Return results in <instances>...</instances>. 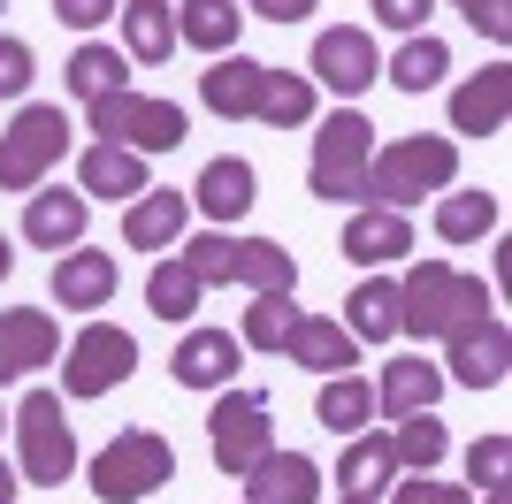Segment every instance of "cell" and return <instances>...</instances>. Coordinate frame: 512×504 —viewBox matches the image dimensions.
I'll list each match as a JSON object with an SVG mask.
<instances>
[{"instance_id":"obj_1","label":"cell","mask_w":512,"mask_h":504,"mask_svg":"<svg viewBox=\"0 0 512 504\" xmlns=\"http://www.w3.org/2000/svg\"><path fill=\"white\" fill-rule=\"evenodd\" d=\"M497 314V291L482 283V275L451 268V260H421V268H406V283H398V336H436L444 344L451 329H467V321Z\"/></svg>"},{"instance_id":"obj_2","label":"cell","mask_w":512,"mask_h":504,"mask_svg":"<svg viewBox=\"0 0 512 504\" xmlns=\"http://www.w3.org/2000/svg\"><path fill=\"white\" fill-rule=\"evenodd\" d=\"M451 184H459V138H444V130L390 138V146H375V161H367V207H390V214L421 207V199H436V191H451Z\"/></svg>"},{"instance_id":"obj_3","label":"cell","mask_w":512,"mask_h":504,"mask_svg":"<svg viewBox=\"0 0 512 504\" xmlns=\"http://www.w3.org/2000/svg\"><path fill=\"white\" fill-rule=\"evenodd\" d=\"M367 161H375V123L367 107H337L314 123V161H306V184L329 207H367Z\"/></svg>"},{"instance_id":"obj_4","label":"cell","mask_w":512,"mask_h":504,"mask_svg":"<svg viewBox=\"0 0 512 504\" xmlns=\"http://www.w3.org/2000/svg\"><path fill=\"white\" fill-rule=\"evenodd\" d=\"M85 130L100 146H123V153H176L192 138V115L176 100H153V92H107V100L85 107Z\"/></svg>"},{"instance_id":"obj_5","label":"cell","mask_w":512,"mask_h":504,"mask_svg":"<svg viewBox=\"0 0 512 504\" xmlns=\"http://www.w3.org/2000/svg\"><path fill=\"white\" fill-rule=\"evenodd\" d=\"M169 474H176V443L161 436V428H123V436H107L100 459L85 466L92 497H107V504L153 497V489H169Z\"/></svg>"},{"instance_id":"obj_6","label":"cell","mask_w":512,"mask_h":504,"mask_svg":"<svg viewBox=\"0 0 512 504\" xmlns=\"http://www.w3.org/2000/svg\"><path fill=\"white\" fill-rule=\"evenodd\" d=\"M69 138H77V130H69V115L54 100H23L16 123L0 130V191H23V199H31V191L62 168Z\"/></svg>"},{"instance_id":"obj_7","label":"cell","mask_w":512,"mask_h":504,"mask_svg":"<svg viewBox=\"0 0 512 504\" xmlns=\"http://www.w3.org/2000/svg\"><path fill=\"white\" fill-rule=\"evenodd\" d=\"M16 474L23 482H39V489H62L69 474H77V436H69V413H62V398L54 390H31V398L16 405Z\"/></svg>"},{"instance_id":"obj_8","label":"cell","mask_w":512,"mask_h":504,"mask_svg":"<svg viewBox=\"0 0 512 504\" xmlns=\"http://www.w3.org/2000/svg\"><path fill=\"white\" fill-rule=\"evenodd\" d=\"M138 375V336L115 321H92L62 344V398H107Z\"/></svg>"},{"instance_id":"obj_9","label":"cell","mask_w":512,"mask_h":504,"mask_svg":"<svg viewBox=\"0 0 512 504\" xmlns=\"http://www.w3.org/2000/svg\"><path fill=\"white\" fill-rule=\"evenodd\" d=\"M207 443H214L222 474H245L260 451H276V405H268V390H214Z\"/></svg>"},{"instance_id":"obj_10","label":"cell","mask_w":512,"mask_h":504,"mask_svg":"<svg viewBox=\"0 0 512 504\" xmlns=\"http://www.w3.org/2000/svg\"><path fill=\"white\" fill-rule=\"evenodd\" d=\"M306 69H314V84H329L344 107H360V92L383 77L375 31H367V23H329V31L314 39V62H306Z\"/></svg>"},{"instance_id":"obj_11","label":"cell","mask_w":512,"mask_h":504,"mask_svg":"<svg viewBox=\"0 0 512 504\" xmlns=\"http://www.w3.org/2000/svg\"><path fill=\"white\" fill-rule=\"evenodd\" d=\"M505 375H512V329L497 314L444 336V382H459V390H505Z\"/></svg>"},{"instance_id":"obj_12","label":"cell","mask_w":512,"mask_h":504,"mask_svg":"<svg viewBox=\"0 0 512 504\" xmlns=\"http://www.w3.org/2000/svg\"><path fill=\"white\" fill-rule=\"evenodd\" d=\"M115 291H123V260L100 245H69L62 260H54V306L62 314H100V306H115Z\"/></svg>"},{"instance_id":"obj_13","label":"cell","mask_w":512,"mask_h":504,"mask_svg":"<svg viewBox=\"0 0 512 504\" xmlns=\"http://www.w3.org/2000/svg\"><path fill=\"white\" fill-rule=\"evenodd\" d=\"M237 489H245V504H314L321 497V466L306 459V451H260L245 474H237Z\"/></svg>"},{"instance_id":"obj_14","label":"cell","mask_w":512,"mask_h":504,"mask_svg":"<svg viewBox=\"0 0 512 504\" xmlns=\"http://www.w3.org/2000/svg\"><path fill=\"white\" fill-rule=\"evenodd\" d=\"M260 92H268V62H253V54H214V69H199V107L222 123L260 115Z\"/></svg>"},{"instance_id":"obj_15","label":"cell","mask_w":512,"mask_h":504,"mask_svg":"<svg viewBox=\"0 0 512 504\" xmlns=\"http://www.w3.org/2000/svg\"><path fill=\"white\" fill-rule=\"evenodd\" d=\"M436 398H444V367L428 352H398L375 375V413L383 420H413V413H436Z\"/></svg>"},{"instance_id":"obj_16","label":"cell","mask_w":512,"mask_h":504,"mask_svg":"<svg viewBox=\"0 0 512 504\" xmlns=\"http://www.w3.org/2000/svg\"><path fill=\"white\" fill-rule=\"evenodd\" d=\"M54 352H62V321L54 314H39V306H8L0 314V382L39 375Z\"/></svg>"},{"instance_id":"obj_17","label":"cell","mask_w":512,"mask_h":504,"mask_svg":"<svg viewBox=\"0 0 512 504\" xmlns=\"http://www.w3.org/2000/svg\"><path fill=\"white\" fill-rule=\"evenodd\" d=\"M237 367H245V344H237L230 329H192L176 344V359H169L176 390H230Z\"/></svg>"},{"instance_id":"obj_18","label":"cell","mask_w":512,"mask_h":504,"mask_svg":"<svg viewBox=\"0 0 512 504\" xmlns=\"http://www.w3.org/2000/svg\"><path fill=\"white\" fill-rule=\"evenodd\" d=\"M505 115H512V62L474 69V77L451 92V130H459V138H497Z\"/></svg>"},{"instance_id":"obj_19","label":"cell","mask_w":512,"mask_h":504,"mask_svg":"<svg viewBox=\"0 0 512 504\" xmlns=\"http://www.w3.org/2000/svg\"><path fill=\"white\" fill-rule=\"evenodd\" d=\"M85 222H92V199H85V191H31V199H23V237H31L39 252L85 245Z\"/></svg>"},{"instance_id":"obj_20","label":"cell","mask_w":512,"mask_h":504,"mask_svg":"<svg viewBox=\"0 0 512 504\" xmlns=\"http://www.w3.org/2000/svg\"><path fill=\"white\" fill-rule=\"evenodd\" d=\"M184 222H192V199L184 191H138L123 214V245L130 252H176L184 245Z\"/></svg>"},{"instance_id":"obj_21","label":"cell","mask_w":512,"mask_h":504,"mask_svg":"<svg viewBox=\"0 0 512 504\" xmlns=\"http://www.w3.org/2000/svg\"><path fill=\"white\" fill-rule=\"evenodd\" d=\"M413 252V222L390 207H352L344 222V260L352 268H390V260H406Z\"/></svg>"},{"instance_id":"obj_22","label":"cell","mask_w":512,"mask_h":504,"mask_svg":"<svg viewBox=\"0 0 512 504\" xmlns=\"http://www.w3.org/2000/svg\"><path fill=\"white\" fill-rule=\"evenodd\" d=\"M283 359H299L306 375H352V367H360V336L344 329V321H329V314H299Z\"/></svg>"},{"instance_id":"obj_23","label":"cell","mask_w":512,"mask_h":504,"mask_svg":"<svg viewBox=\"0 0 512 504\" xmlns=\"http://www.w3.org/2000/svg\"><path fill=\"white\" fill-rule=\"evenodd\" d=\"M260 199V176L253 161H237V153H214L207 168H199V184H192V207L207 214V222H237V214H253Z\"/></svg>"},{"instance_id":"obj_24","label":"cell","mask_w":512,"mask_h":504,"mask_svg":"<svg viewBox=\"0 0 512 504\" xmlns=\"http://www.w3.org/2000/svg\"><path fill=\"white\" fill-rule=\"evenodd\" d=\"M77 191L85 199H138V191H153V176H146V153H123V146H85V161H77Z\"/></svg>"},{"instance_id":"obj_25","label":"cell","mask_w":512,"mask_h":504,"mask_svg":"<svg viewBox=\"0 0 512 504\" xmlns=\"http://www.w3.org/2000/svg\"><path fill=\"white\" fill-rule=\"evenodd\" d=\"M237 31H245V8L237 0H184L176 8V46H192V54H237Z\"/></svg>"},{"instance_id":"obj_26","label":"cell","mask_w":512,"mask_h":504,"mask_svg":"<svg viewBox=\"0 0 512 504\" xmlns=\"http://www.w3.org/2000/svg\"><path fill=\"white\" fill-rule=\"evenodd\" d=\"M115 23H123V54L130 62H169L176 54V8L169 0H123L115 8Z\"/></svg>"},{"instance_id":"obj_27","label":"cell","mask_w":512,"mask_h":504,"mask_svg":"<svg viewBox=\"0 0 512 504\" xmlns=\"http://www.w3.org/2000/svg\"><path fill=\"white\" fill-rule=\"evenodd\" d=\"M230 283H245V291H299V252H283L276 237H237L230 252Z\"/></svg>"},{"instance_id":"obj_28","label":"cell","mask_w":512,"mask_h":504,"mask_svg":"<svg viewBox=\"0 0 512 504\" xmlns=\"http://www.w3.org/2000/svg\"><path fill=\"white\" fill-rule=\"evenodd\" d=\"M62 84H69V100H107V92H130V54L123 46H100V39H85L77 54H69V69H62Z\"/></svg>"},{"instance_id":"obj_29","label":"cell","mask_w":512,"mask_h":504,"mask_svg":"<svg viewBox=\"0 0 512 504\" xmlns=\"http://www.w3.org/2000/svg\"><path fill=\"white\" fill-rule=\"evenodd\" d=\"M390 474H398V459H390V436H367V428H360V436L344 443V459H337V489H344V497L383 504Z\"/></svg>"},{"instance_id":"obj_30","label":"cell","mask_w":512,"mask_h":504,"mask_svg":"<svg viewBox=\"0 0 512 504\" xmlns=\"http://www.w3.org/2000/svg\"><path fill=\"white\" fill-rule=\"evenodd\" d=\"M436 237L444 245H482L497 237V191H436Z\"/></svg>"},{"instance_id":"obj_31","label":"cell","mask_w":512,"mask_h":504,"mask_svg":"<svg viewBox=\"0 0 512 504\" xmlns=\"http://www.w3.org/2000/svg\"><path fill=\"white\" fill-rule=\"evenodd\" d=\"M444 69H451V46L436 39V31H413L406 46H398V62H383V77L406 92V100H421V92H436L444 84Z\"/></svg>"},{"instance_id":"obj_32","label":"cell","mask_w":512,"mask_h":504,"mask_svg":"<svg viewBox=\"0 0 512 504\" xmlns=\"http://www.w3.org/2000/svg\"><path fill=\"white\" fill-rule=\"evenodd\" d=\"M344 329L360 336V344H390V336H398V283H390V275H367L360 291L344 298Z\"/></svg>"},{"instance_id":"obj_33","label":"cell","mask_w":512,"mask_h":504,"mask_svg":"<svg viewBox=\"0 0 512 504\" xmlns=\"http://www.w3.org/2000/svg\"><path fill=\"white\" fill-rule=\"evenodd\" d=\"M314 420L329 428V436H360L367 420H375V382L329 375V382H321V398H314Z\"/></svg>"},{"instance_id":"obj_34","label":"cell","mask_w":512,"mask_h":504,"mask_svg":"<svg viewBox=\"0 0 512 504\" xmlns=\"http://www.w3.org/2000/svg\"><path fill=\"white\" fill-rule=\"evenodd\" d=\"M291 329H299V298L291 291H260L253 306H245V321H237V344H245V352H283Z\"/></svg>"},{"instance_id":"obj_35","label":"cell","mask_w":512,"mask_h":504,"mask_svg":"<svg viewBox=\"0 0 512 504\" xmlns=\"http://www.w3.org/2000/svg\"><path fill=\"white\" fill-rule=\"evenodd\" d=\"M253 123H268V130H306V123H314V77L268 62V92H260V115H253Z\"/></svg>"},{"instance_id":"obj_36","label":"cell","mask_w":512,"mask_h":504,"mask_svg":"<svg viewBox=\"0 0 512 504\" xmlns=\"http://www.w3.org/2000/svg\"><path fill=\"white\" fill-rule=\"evenodd\" d=\"M199 298H207V291H199V275L184 268L176 252H161V260H153V275H146V306L176 329V321H192V314H199Z\"/></svg>"},{"instance_id":"obj_37","label":"cell","mask_w":512,"mask_h":504,"mask_svg":"<svg viewBox=\"0 0 512 504\" xmlns=\"http://www.w3.org/2000/svg\"><path fill=\"white\" fill-rule=\"evenodd\" d=\"M444 451H451V428H444L436 413H413V420H398V436H390V459H398V466H413V474L444 466Z\"/></svg>"},{"instance_id":"obj_38","label":"cell","mask_w":512,"mask_h":504,"mask_svg":"<svg viewBox=\"0 0 512 504\" xmlns=\"http://www.w3.org/2000/svg\"><path fill=\"white\" fill-rule=\"evenodd\" d=\"M230 252H237L230 230H207V237H192V245H176V260L199 275V291H214V283H230Z\"/></svg>"},{"instance_id":"obj_39","label":"cell","mask_w":512,"mask_h":504,"mask_svg":"<svg viewBox=\"0 0 512 504\" xmlns=\"http://www.w3.org/2000/svg\"><path fill=\"white\" fill-rule=\"evenodd\" d=\"M467 474H474L482 497H490V489H512V436H482L467 451Z\"/></svg>"},{"instance_id":"obj_40","label":"cell","mask_w":512,"mask_h":504,"mask_svg":"<svg viewBox=\"0 0 512 504\" xmlns=\"http://www.w3.org/2000/svg\"><path fill=\"white\" fill-rule=\"evenodd\" d=\"M31 77H39L31 46H23V39H0V100H23V92H31Z\"/></svg>"},{"instance_id":"obj_41","label":"cell","mask_w":512,"mask_h":504,"mask_svg":"<svg viewBox=\"0 0 512 504\" xmlns=\"http://www.w3.org/2000/svg\"><path fill=\"white\" fill-rule=\"evenodd\" d=\"M367 8H375V23H383V31H428V16H436V0H367Z\"/></svg>"},{"instance_id":"obj_42","label":"cell","mask_w":512,"mask_h":504,"mask_svg":"<svg viewBox=\"0 0 512 504\" xmlns=\"http://www.w3.org/2000/svg\"><path fill=\"white\" fill-rule=\"evenodd\" d=\"M390 504H474L467 489H451V482H436V474H413V482H398V489H383Z\"/></svg>"},{"instance_id":"obj_43","label":"cell","mask_w":512,"mask_h":504,"mask_svg":"<svg viewBox=\"0 0 512 504\" xmlns=\"http://www.w3.org/2000/svg\"><path fill=\"white\" fill-rule=\"evenodd\" d=\"M459 16H467V23H474V31H482L490 46H512V0H467Z\"/></svg>"},{"instance_id":"obj_44","label":"cell","mask_w":512,"mask_h":504,"mask_svg":"<svg viewBox=\"0 0 512 504\" xmlns=\"http://www.w3.org/2000/svg\"><path fill=\"white\" fill-rule=\"evenodd\" d=\"M115 8H123V0H54V16H62L69 31H100V23H115Z\"/></svg>"},{"instance_id":"obj_45","label":"cell","mask_w":512,"mask_h":504,"mask_svg":"<svg viewBox=\"0 0 512 504\" xmlns=\"http://www.w3.org/2000/svg\"><path fill=\"white\" fill-rule=\"evenodd\" d=\"M245 8H253V16H268V23H306L321 0H245Z\"/></svg>"},{"instance_id":"obj_46","label":"cell","mask_w":512,"mask_h":504,"mask_svg":"<svg viewBox=\"0 0 512 504\" xmlns=\"http://www.w3.org/2000/svg\"><path fill=\"white\" fill-rule=\"evenodd\" d=\"M0 504H16V466L0 459Z\"/></svg>"},{"instance_id":"obj_47","label":"cell","mask_w":512,"mask_h":504,"mask_svg":"<svg viewBox=\"0 0 512 504\" xmlns=\"http://www.w3.org/2000/svg\"><path fill=\"white\" fill-rule=\"evenodd\" d=\"M8 268H16V252H8V237H0V283H8Z\"/></svg>"},{"instance_id":"obj_48","label":"cell","mask_w":512,"mask_h":504,"mask_svg":"<svg viewBox=\"0 0 512 504\" xmlns=\"http://www.w3.org/2000/svg\"><path fill=\"white\" fill-rule=\"evenodd\" d=\"M482 504H512V489H490V497H482Z\"/></svg>"},{"instance_id":"obj_49","label":"cell","mask_w":512,"mask_h":504,"mask_svg":"<svg viewBox=\"0 0 512 504\" xmlns=\"http://www.w3.org/2000/svg\"><path fill=\"white\" fill-rule=\"evenodd\" d=\"M0 436H8V413H0Z\"/></svg>"},{"instance_id":"obj_50","label":"cell","mask_w":512,"mask_h":504,"mask_svg":"<svg viewBox=\"0 0 512 504\" xmlns=\"http://www.w3.org/2000/svg\"><path fill=\"white\" fill-rule=\"evenodd\" d=\"M344 504H367V497H344Z\"/></svg>"},{"instance_id":"obj_51","label":"cell","mask_w":512,"mask_h":504,"mask_svg":"<svg viewBox=\"0 0 512 504\" xmlns=\"http://www.w3.org/2000/svg\"><path fill=\"white\" fill-rule=\"evenodd\" d=\"M451 8H467V0H451Z\"/></svg>"},{"instance_id":"obj_52","label":"cell","mask_w":512,"mask_h":504,"mask_svg":"<svg viewBox=\"0 0 512 504\" xmlns=\"http://www.w3.org/2000/svg\"><path fill=\"white\" fill-rule=\"evenodd\" d=\"M237 8H245V0H237Z\"/></svg>"},{"instance_id":"obj_53","label":"cell","mask_w":512,"mask_h":504,"mask_svg":"<svg viewBox=\"0 0 512 504\" xmlns=\"http://www.w3.org/2000/svg\"><path fill=\"white\" fill-rule=\"evenodd\" d=\"M237 504H245V497H237Z\"/></svg>"}]
</instances>
